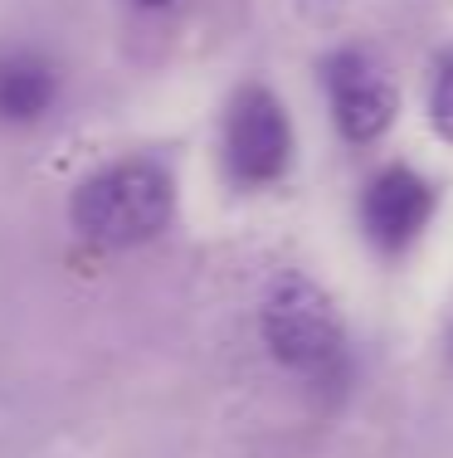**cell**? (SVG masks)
<instances>
[{"label": "cell", "instance_id": "obj_4", "mask_svg": "<svg viewBox=\"0 0 453 458\" xmlns=\"http://www.w3.org/2000/svg\"><path fill=\"white\" fill-rule=\"evenodd\" d=\"M327 79V98H331V117H337V132L347 141H375L385 137V127L395 123V107H400V93H395L390 73L371 59L365 49H337L322 69Z\"/></svg>", "mask_w": 453, "mask_h": 458}, {"label": "cell", "instance_id": "obj_6", "mask_svg": "<svg viewBox=\"0 0 453 458\" xmlns=\"http://www.w3.org/2000/svg\"><path fill=\"white\" fill-rule=\"evenodd\" d=\"M59 103V69L35 49H0V123L35 127Z\"/></svg>", "mask_w": 453, "mask_h": 458}, {"label": "cell", "instance_id": "obj_2", "mask_svg": "<svg viewBox=\"0 0 453 458\" xmlns=\"http://www.w3.org/2000/svg\"><path fill=\"white\" fill-rule=\"evenodd\" d=\"M171 210H176V181L151 157H127L93 171L69 200L73 229L103 249H137L156 239L171 225Z\"/></svg>", "mask_w": 453, "mask_h": 458}, {"label": "cell", "instance_id": "obj_8", "mask_svg": "<svg viewBox=\"0 0 453 458\" xmlns=\"http://www.w3.org/2000/svg\"><path fill=\"white\" fill-rule=\"evenodd\" d=\"M137 5H147V10H161V5H171V0H137Z\"/></svg>", "mask_w": 453, "mask_h": 458}, {"label": "cell", "instance_id": "obj_5", "mask_svg": "<svg viewBox=\"0 0 453 458\" xmlns=\"http://www.w3.org/2000/svg\"><path fill=\"white\" fill-rule=\"evenodd\" d=\"M434 220V185L409 166H385L365 181L361 195V229L381 254H405L424 225Z\"/></svg>", "mask_w": 453, "mask_h": 458}, {"label": "cell", "instance_id": "obj_1", "mask_svg": "<svg viewBox=\"0 0 453 458\" xmlns=\"http://www.w3.org/2000/svg\"><path fill=\"white\" fill-rule=\"evenodd\" d=\"M258 332H264L268 356L283 370L302 376L307 386L337 390L347 380V332H341L331 298L307 274L283 268L268 283L264 308H258Z\"/></svg>", "mask_w": 453, "mask_h": 458}, {"label": "cell", "instance_id": "obj_3", "mask_svg": "<svg viewBox=\"0 0 453 458\" xmlns=\"http://www.w3.org/2000/svg\"><path fill=\"white\" fill-rule=\"evenodd\" d=\"M293 161V123L273 89L249 83L224 113V171L239 185H273Z\"/></svg>", "mask_w": 453, "mask_h": 458}, {"label": "cell", "instance_id": "obj_7", "mask_svg": "<svg viewBox=\"0 0 453 458\" xmlns=\"http://www.w3.org/2000/svg\"><path fill=\"white\" fill-rule=\"evenodd\" d=\"M429 123H434V132L453 147V54L439 59L434 83H429Z\"/></svg>", "mask_w": 453, "mask_h": 458}]
</instances>
